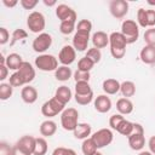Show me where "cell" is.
I'll use <instances>...</instances> for the list:
<instances>
[{
    "instance_id": "47",
    "label": "cell",
    "mask_w": 155,
    "mask_h": 155,
    "mask_svg": "<svg viewBox=\"0 0 155 155\" xmlns=\"http://www.w3.org/2000/svg\"><path fill=\"white\" fill-rule=\"evenodd\" d=\"M147 19H148V27L154 28L155 27V10H147Z\"/></svg>"
},
{
    "instance_id": "39",
    "label": "cell",
    "mask_w": 155,
    "mask_h": 155,
    "mask_svg": "<svg viewBox=\"0 0 155 155\" xmlns=\"http://www.w3.org/2000/svg\"><path fill=\"white\" fill-rule=\"evenodd\" d=\"M137 23L142 28H148V19H147V10L143 7L138 8L137 11Z\"/></svg>"
},
{
    "instance_id": "4",
    "label": "cell",
    "mask_w": 155,
    "mask_h": 155,
    "mask_svg": "<svg viewBox=\"0 0 155 155\" xmlns=\"http://www.w3.org/2000/svg\"><path fill=\"white\" fill-rule=\"evenodd\" d=\"M27 27L31 33H36V34L44 33L42 30L46 27L45 16L39 11H33L27 17Z\"/></svg>"
},
{
    "instance_id": "35",
    "label": "cell",
    "mask_w": 155,
    "mask_h": 155,
    "mask_svg": "<svg viewBox=\"0 0 155 155\" xmlns=\"http://www.w3.org/2000/svg\"><path fill=\"white\" fill-rule=\"evenodd\" d=\"M91 92H93V91L88 82H85V81L75 82V93L76 94H87Z\"/></svg>"
},
{
    "instance_id": "11",
    "label": "cell",
    "mask_w": 155,
    "mask_h": 155,
    "mask_svg": "<svg viewBox=\"0 0 155 155\" xmlns=\"http://www.w3.org/2000/svg\"><path fill=\"white\" fill-rule=\"evenodd\" d=\"M56 16H57V18L61 22H64V21H74V22H76V19H78L76 12L70 6H68L65 4L57 5V7H56Z\"/></svg>"
},
{
    "instance_id": "48",
    "label": "cell",
    "mask_w": 155,
    "mask_h": 155,
    "mask_svg": "<svg viewBox=\"0 0 155 155\" xmlns=\"http://www.w3.org/2000/svg\"><path fill=\"white\" fill-rule=\"evenodd\" d=\"M8 68L6 67V64H0V80L4 81L6 78H7V74H8Z\"/></svg>"
},
{
    "instance_id": "30",
    "label": "cell",
    "mask_w": 155,
    "mask_h": 155,
    "mask_svg": "<svg viewBox=\"0 0 155 155\" xmlns=\"http://www.w3.org/2000/svg\"><path fill=\"white\" fill-rule=\"evenodd\" d=\"M46 153H47V142H46V139L44 137H38L33 155H46Z\"/></svg>"
},
{
    "instance_id": "42",
    "label": "cell",
    "mask_w": 155,
    "mask_h": 155,
    "mask_svg": "<svg viewBox=\"0 0 155 155\" xmlns=\"http://www.w3.org/2000/svg\"><path fill=\"white\" fill-rule=\"evenodd\" d=\"M74 79H75V82H79V81H85V82H88L90 81V71H81V70H78L73 74Z\"/></svg>"
},
{
    "instance_id": "6",
    "label": "cell",
    "mask_w": 155,
    "mask_h": 155,
    "mask_svg": "<svg viewBox=\"0 0 155 155\" xmlns=\"http://www.w3.org/2000/svg\"><path fill=\"white\" fill-rule=\"evenodd\" d=\"M64 109H65V105L63 103H61L57 98L52 97L41 105V114L44 116H46L47 119H50V117H53V116L58 115Z\"/></svg>"
},
{
    "instance_id": "41",
    "label": "cell",
    "mask_w": 155,
    "mask_h": 155,
    "mask_svg": "<svg viewBox=\"0 0 155 155\" xmlns=\"http://www.w3.org/2000/svg\"><path fill=\"white\" fill-rule=\"evenodd\" d=\"M76 30L91 33V30H92V22L88 21V19H80L78 22V24H76Z\"/></svg>"
},
{
    "instance_id": "18",
    "label": "cell",
    "mask_w": 155,
    "mask_h": 155,
    "mask_svg": "<svg viewBox=\"0 0 155 155\" xmlns=\"http://www.w3.org/2000/svg\"><path fill=\"white\" fill-rule=\"evenodd\" d=\"M139 58L144 64H155V47L145 45L139 52Z\"/></svg>"
},
{
    "instance_id": "34",
    "label": "cell",
    "mask_w": 155,
    "mask_h": 155,
    "mask_svg": "<svg viewBox=\"0 0 155 155\" xmlns=\"http://www.w3.org/2000/svg\"><path fill=\"white\" fill-rule=\"evenodd\" d=\"M85 56H86L87 58H90L94 64L99 63L101 59H102V52H101L99 48H96V47H91V48H88Z\"/></svg>"
},
{
    "instance_id": "46",
    "label": "cell",
    "mask_w": 155,
    "mask_h": 155,
    "mask_svg": "<svg viewBox=\"0 0 155 155\" xmlns=\"http://www.w3.org/2000/svg\"><path fill=\"white\" fill-rule=\"evenodd\" d=\"M38 0H21L19 4L22 5V7L24 10H33L36 5H38Z\"/></svg>"
},
{
    "instance_id": "33",
    "label": "cell",
    "mask_w": 155,
    "mask_h": 155,
    "mask_svg": "<svg viewBox=\"0 0 155 155\" xmlns=\"http://www.w3.org/2000/svg\"><path fill=\"white\" fill-rule=\"evenodd\" d=\"M75 24L76 22L74 21H64V22H61L59 24V31L64 35H69L71 34L74 30H75Z\"/></svg>"
},
{
    "instance_id": "37",
    "label": "cell",
    "mask_w": 155,
    "mask_h": 155,
    "mask_svg": "<svg viewBox=\"0 0 155 155\" xmlns=\"http://www.w3.org/2000/svg\"><path fill=\"white\" fill-rule=\"evenodd\" d=\"M27 36H28V33H27L24 29H21V28L15 29L13 33H12V39H11V41H10V46H13L17 41H21V40L25 39Z\"/></svg>"
},
{
    "instance_id": "52",
    "label": "cell",
    "mask_w": 155,
    "mask_h": 155,
    "mask_svg": "<svg viewBox=\"0 0 155 155\" xmlns=\"http://www.w3.org/2000/svg\"><path fill=\"white\" fill-rule=\"evenodd\" d=\"M2 4H4L6 7H15V6L18 4V1H17V0H12V1H8V0H2Z\"/></svg>"
},
{
    "instance_id": "9",
    "label": "cell",
    "mask_w": 155,
    "mask_h": 155,
    "mask_svg": "<svg viewBox=\"0 0 155 155\" xmlns=\"http://www.w3.org/2000/svg\"><path fill=\"white\" fill-rule=\"evenodd\" d=\"M109 11L116 19H122L128 13V2L125 0H111L109 4Z\"/></svg>"
},
{
    "instance_id": "45",
    "label": "cell",
    "mask_w": 155,
    "mask_h": 155,
    "mask_svg": "<svg viewBox=\"0 0 155 155\" xmlns=\"http://www.w3.org/2000/svg\"><path fill=\"white\" fill-rule=\"evenodd\" d=\"M8 40H10V33H8V30L6 28L1 27L0 28V45L7 44Z\"/></svg>"
},
{
    "instance_id": "22",
    "label": "cell",
    "mask_w": 155,
    "mask_h": 155,
    "mask_svg": "<svg viewBox=\"0 0 155 155\" xmlns=\"http://www.w3.org/2000/svg\"><path fill=\"white\" fill-rule=\"evenodd\" d=\"M121 84L116 79H105L102 84V88L105 94H116L120 91Z\"/></svg>"
},
{
    "instance_id": "36",
    "label": "cell",
    "mask_w": 155,
    "mask_h": 155,
    "mask_svg": "<svg viewBox=\"0 0 155 155\" xmlns=\"http://www.w3.org/2000/svg\"><path fill=\"white\" fill-rule=\"evenodd\" d=\"M8 84H10L11 86H13V87H21V86L25 85V82H24V80H23V78H22V75H21L18 71H15V73H12V74L10 75V78H8Z\"/></svg>"
},
{
    "instance_id": "54",
    "label": "cell",
    "mask_w": 155,
    "mask_h": 155,
    "mask_svg": "<svg viewBox=\"0 0 155 155\" xmlns=\"http://www.w3.org/2000/svg\"><path fill=\"white\" fill-rule=\"evenodd\" d=\"M138 155H154V154H151L150 151H147V150H145V151H140Z\"/></svg>"
},
{
    "instance_id": "2",
    "label": "cell",
    "mask_w": 155,
    "mask_h": 155,
    "mask_svg": "<svg viewBox=\"0 0 155 155\" xmlns=\"http://www.w3.org/2000/svg\"><path fill=\"white\" fill-rule=\"evenodd\" d=\"M79 111L75 108H65L61 113V125L65 131H74L79 125Z\"/></svg>"
},
{
    "instance_id": "31",
    "label": "cell",
    "mask_w": 155,
    "mask_h": 155,
    "mask_svg": "<svg viewBox=\"0 0 155 155\" xmlns=\"http://www.w3.org/2000/svg\"><path fill=\"white\" fill-rule=\"evenodd\" d=\"M13 93V86H11L8 82H1L0 84V99L7 101Z\"/></svg>"
},
{
    "instance_id": "3",
    "label": "cell",
    "mask_w": 155,
    "mask_h": 155,
    "mask_svg": "<svg viewBox=\"0 0 155 155\" xmlns=\"http://www.w3.org/2000/svg\"><path fill=\"white\" fill-rule=\"evenodd\" d=\"M121 33L125 36L127 45L133 44L139 38V25L133 19H125L121 24Z\"/></svg>"
},
{
    "instance_id": "44",
    "label": "cell",
    "mask_w": 155,
    "mask_h": 155,
    "mask_svg": "<svg viewBox=\"0 0 155 155\" xmlns=\"http://www.w3.org/2000/svg\"><path fill=\"white\" fill-rule=\"evenodd\" d=\"M12 154H13V147L6 142H1L0 143V155H12Z\"/></svg>"
},
{
    "instance_id": "55",
    "label": "cell",
    "mask_w": 155,
    "mask_h": 155,
    "mask_svg": "<svg viewBox=\"0 0 155 155\" xmlns=\"http://www.w3.org/2000/svg\"><path fill=\"white\" fill-rule=\"evenodd\" d=\"M68 155H76V153H75V150H73V149L69 148V154Z\"/></svg>"
},
{
    "instance_id": "5",
    "label": "cell",
    "mask_w": 155,
    "mask_h": 155,
    "mask_svg": "<svg viewBox=\"0 0 155 155\" xmlns=\"http://www.w3.org/2000/svg\"><path fill=\"white\" fill-rule=\"evenodd\" d=\"M35 67L42 71H56L58 68V59L53 54L42 53L35 58Z\"/></svg>"
},
{
    "instance_id": "51",
    "label": "cell",
    "mask_w": 155,
    "mask_h": 155,
    "mask_svg": "<svg viewBox=\"0 0 155 155\" xmlns=\"http://www.w3.org/2000/svg\"><path fill=\"white\" fill-rule=\"evenodd\" d=\"M12 155H30V154H28V153H25L24 150H22L21 148H18L16 144L13 145V154Z\"/></svg>"
},
{
    "instance_id": "1",
    "label": "cell",
    "mask_w": 155,
    "mask_h": 155,
    "mask_svg": "<svg viewBox=\"0 0 155 155\" xmlns=\"http://www.w3.org/2000/svg\"><path fill=\"white\" fill-rule=\"evenodd\" d=\"M109 45H110V53L113 58L121 59L126 54V46L127 41L121 31H113L109 35Z\"/></svg>"
},
{
    "instance_id": "15",
    "label": "cell",
    "mask_w": 155,
    "mask_h": 155,
    "mask_svg": "<svg viewBox=\"0 0 155 155\" xmlns=\"http://www.w3.org/2000/svg\"><path fill=\"white\" fill-rule=\"evenodd\" d=\"M35 143H36V138L35 137H33V136H23L17 140L16 145L18 148H21L22 150H24L25 153L33 155L34 149H35Z\"/></svg>"
},
{
    "instance_id": "29",
    "label": "cell",
    "mask_w": 155,
    "mask_h": 155,
    "mask_svg": "<svg viewBox=\"0 0 155 155\" xmlns=\"http://www.w3.org/2000/svg\"><path fill=\"white\" fill-rule=\"evenodd\" d=\"M120 92L122 93V96L125 98L133 97L136 94V85H134V82L133 81H124V82H121Z\"/></svg>"
},
{
    "instance_id": "49",
    "label": "cell",
    "mask_w": 155,
    "mask_h": 155,
    "mask_svg": "<svg viewBox=\"0 0 155 155\" xmlns=\"http://www.w3.org/2000/svg\"><path fill=\"white\" fill-rule=\"evenodd\" d=\"M68 154H69V148H64V147H58L52 153V155H68Z\"/></svg>"
},
{
    "instance_id": "21",
    "label": "cell",
    "mask_w": 155,
    "mask_h": 155,
    "mask_svg": "<svg viewBox=\"0 0 155 155\" xmlns=\"http://www.w3.org/2000/svg\"><path fill=\"white\" fill-rule=\"evenodd\" d=\"M53 97L57 98L61 103H63V104L65 105L68 102H70V99H71V97H73V93H71V90H70L68 86L62 85V86H59V87L56 90Z\"/></svg>"
},
{
    "instance_id": "23",
    "label": "cell",
    "mask_w": 155,
    "mask_h": 155,
    "mask_svg": "<svg viewBox=\"0 0 155 155\" xmlns=\"http://www.w3.org/2000/svg\"><path fill=\"white\" fill-rule=\"evenodd\" d=\"M116 109L121 115H128L133 111V103L130 98H120L116 102Z\"/></svg>"
},
{
    "instance_id": "26",
    "label": "cell",
    "mask_w": 155,
    "mask_h": 155,
    "mask_svg": "<svg viewBox=\"0 0 155 155\" xmlns=\"http://www.w3.org/2000/svg\"><path fill=\"white\" fill-rule=\"evenodd\" d=\"M116 131H117L120 134H122V136L130 137V136L134 132V122H131V121L124 119V120L120 122V125L117 126Z\"/></svg>"
},
{
    "instance_id": "28",
    "label": "cell",
    "mask_w": 155,
    "mask_h": 155,
    "mask_svg": "<svg viewBox=\"0 0 155 155\" xmlns=\"http://www.w3.org/2000/svg\"><path fill=\"white\" fill-rule=\"evenodd\" d=\"M97 145L94 143V140L90 137V138H86L84 139L82 144H81V150H82V154L84 155H93L94 153H97Z\"/></svg>"
},
{
    "instance_id": "40",
    "label": "cell",
    "mask_w": 155,
    "mask_h": 155,
    "mask_svg": "<svg viewBox=\"0 0 155 155\" xmlns=\"http://www.w3.org/2000/svg\"><path fill=\"white\" fill-rule=\"evenodd\" d=\"M144 41L148 46L155 47V28L147 29L144 33Z\"/></svg>"
},
{
    "instance_id": "19",
    "label": "cell",
    "mask_w": 155,
    "mask_h": 155,
    "mask_svg": "<svg viewBox=\"0 0 155 155\" xmlns=\"http://www.w3.org/2000/svg\"><path fill=\"white\" fill-rule=\"evenodd\" d=\"M91 39H92L93 47H96V48L101 50V48H104V47H107L109 45V35L107 33L102 31V30L93 33Z\"/></svg>"
},
{
    "instance_id": "13",
    "label": "cell",
    "mask_w": 155,
    "mask_h": 155,
    "mask_svg": "<svg viewBox=\"0 0 155 155\" xmlns=\"http://www.w3.org/2000/svg\"><path fill=\"white\" fill-rule=\"evenodd\" d=\"M93 105L98 113L105 114L111 109V99L108 97V94H99L96 97Z\"/></svg>"
},
{
    "instance_id": "7",
    "label": "cell",
    "mask_w": 155,
    "mask_h": 155,
    "mask_svg": "<svg viewBox=\"0 0 155 155\" xmlns=\"http://www.w3.org/2000/svg\"><path fill=\"white\" fill-rule=\"evenodd\" d=\"M91 138L94 140L96 145L98 149H102V148H105L107 145H109L113 139H114V134L111 132V130L109 128H101L98 131H96Z\"/></svg>"
},
{
    "instance_id": "12",
    "label": "cell",
    "mask_w": 155,
    "mask_h": 155,
    "mask_svg": "<svg viewBox=\"0 0 155 155\" xmlns=\"http://www.w3.org/2000/svg\"><path fill=\"white\" fill-rule=\"evenodd\" d=\"M88 41H90V33L76 30V33L73 36V47L79 52H84L87 50Z\"/></svg>"
},
{
    "instance_id": "8",
    "label": "cell",
    "mask_w": 155,
    "mask_h": 155,
    "mask_svg": "<svg viewBox=\"0 0 155 155\" xmlns=\"http://www.w3.org/2000/svg\"><path fill=\"white\" fill-rule=\"evenodd\" d=\"M51 45H52V36L48 33H41L33 40L31 47L35 52L42 54L45 51H47L51 47Z\"/></svg>"
},
{
    "instance_id": "17",
    "label": "cell",
    "mask_w": 155,
    "mask_h": 155,
    "mask_svg": "<svg viewBox=\"0 0 155 155\" xmlns=\"http://www.w3.org/2000/svg\"><path fill=\"white\" fill-rule=\"evenodd\" d=\"M21 98L24 103L27 104H33L36 102L38 99V91L35 87L30 86V85H27L22 88L21 91Z\"/></svg>"
},
{
    "instance_id": "43",
    "label": "cell",
    "mask_w": 155,
    "mask_h": 155,
    "mask_svg": "<svg viewBox=\"0 0 155 155\" xmlns=\"http://www.w3.org/2000/svg\"><path fill=\"white\" fill-rule=\"evenodd\" d=\"M124 119H125V117H124L121 114H114V115H111L110 119H109V126H110L113 130L116 131L117 126L120 125V122H121Z\"/></svg>"
},
{
    "instance_id": "20",
    "label": "cell",
    "mask_w": 155,
    "mask_h": 155,
    "mask_svg": "<svg viewBox=\"0 0 155 155\" xmlns=\"http://www.w3.org/2000/svg\"><path fill=\"white\" fill-rule=\"evenodd\" d=\"M91 132H92V127L90 124H86V122H80L76 126V128L73 131L74 137L76 139H82V140L86 138H90Z\"/></svg>"
},
{
    "instance_id": "24",
    "label": "cell",
    "mask_w": 155,
    "mask_h": 155,
    "mask_svg": "<svg viewBox=\"0 0 155 155\" xmlns=\"http://www.w3.org/2000/svg\"><path fill=\"white\" fill-rule=\"evenodd\" d=\"M56 131H57V124L50 119L42 121L40 125V133L44 137H51L56 133Z\"/></svg>"
},
{
    "instance_id": "27",
    "label": "cell",
    "mask_w": 155,
    "mask_h": 155,
    "mask_svg": "<svg viewBox=\"0 0 155 155\" xmlns=\"http://www.w3.org/2000/svg\"><path fill=\"white\" fill-rule=\"evenodd\" d=\"M73 75V71L67 65H61L57 68V70L54 71V78L58 81H68Z\"/></svg>"
},
{
    "instance_id": "50",
    "label": "cell",
    "mask_w": 155,
    "mask_h": 155,
    "mask_svg": "<svg viewBox=\"0 0 155 155\" xmlns=\"http://www.w3.org/2000/svg\"><path fill=\"white\" fill-rule=\"evenodd\" d=\"M148 147H149V151L151 154H155V136H151L148 140Z\"/></svg>"
},
{
    "instance_id": "14",
    "label": "cell",
    "mask_w": 155,
    "mask_h": 155,
    "mask_svg": "<svg viewBox=\"0 0 155 155\" xmlns=\"http://www.w3.org/2000/svg\"><path fill=\"white\" fill-rule=\"evenodd\" d=\"M128 138V145L132 150L139 151L145 145V137L143 132H133Z\"/></svg>"
},
{
    "instance_id": "53",
    "label": "cell",
    "mask_w": 155,
    "mask_h": 155,
    "mask_svg": "<svg viewBox=\"0 0 155 155\" xmlns=\"http://www.w3.org/2000/svg\"><path fill=\"white\" fill-rule=\"evenodd\" d=\"M44 4H45L46 6H54V5H56V1H54V0H52V1H48V0H44Z\"/></svg>"
},
{
    "instance_id": "38",
    "label": "cell",
    "mask_w": 155,
    "mask_h": 155,
    "mask_svg": "<svg viewBox=\"0 0 155 155\" xmlns=\"http://www.w3.org/2000/svg\"><path fill=\"white\" fill-rule=\"evenodd\" d=\"M74 99L78 104L80 105H87L93 101V92L87 93V94H74Z\"/></svg>"
},
{
    "instance_id": "57",
    "label": "cell",
    "mask_w": 155,
    "mask_h": 155,
    "mask_svg": "<svg viewBox=\"0 0 155 155\" xmlns=\"http://www.w3.org/2000/svg\"><path fill=\"white\" fill-rule=\"evenodd\" d=\"M93 155H103V154H102V153H101V151H97V153H94V154H93Z\"/></svg>"
},
{
    "instance_id": "32",
    "label": "cell",
    "mask_w": 155,
    "mask_h": 155,
    "mask_svg": "<svg viewBox=\"0 0 155 155\" xmlns=\"http://www.w3.org/2000/svg\"><path fill=\"white\" fill-rule=\"evenodd\" d=\"M93 67H94V63L86 56L80 58L78 62V70H81V71H91V69Z\"/></svg>"
},
{
    "instance_id": "10",
    "label": "cell",
    "mask_w": 155,
    "mask_h": 155,
    "mask_svg": "<svg viewBox=\"0 0 155 155\" xmlns=\"http://www.w3.org/2000/svg\"><path fill=\"white\" fill-rule=\"evenodd\" d=\"M76 59V50L71 45H64L59 53H58V61L62 63V65L69 67L71 63H74Z\"/></svg>"
},
{
    "instance_id": "56",
    "label": "cell",
    "mask_w": 155,
    "mask_h": 155,
    "mask_svg": "<svg viewBox=\"0 0 155 155\" xmlns=\"http://www.w3.org/2000/svg\"><path fill=\"white\" fill-rule=\"evenodd\" d=\"M148 4H149V5H155V1H151V0H148Z\"/></svg>"
},
{
    "instance_id": "16",
    "label": "cell",
    "mask_w": 155,
    "mask_h": 155,
    "mask_svg": "<svg viewBox=\"0 0 155 155\" xmlns=\"http://www.w3.org/2000/svg\"><path fill=\"white\" fill-rule=\"evenodd\" d=\"M17 71L22 75V78H23L25 85L30 84V82L34 80V78H35V69L33 68V65H31L29 62H25V61H24V62L22 63L21 68H19Z\"/></svg>"
},
{
    "instance_id": "25",
    "label": "cell",
    "mask_w": 155,
    "mask_h": 155,
    "mask_svg": "<svg viewBox=\"0 0 155 155\" xmlns=\"http://www.w3.org/2000/svg\"><path fill=\"white\" fill-rule=\"evenodd\" d=\"M23 62H24V61L22 59V56L18 54V53H10V54L6 57V67H7L10 70L17 71V70L21 68V65H22Z\"/></svg>"
}]
</instances>
